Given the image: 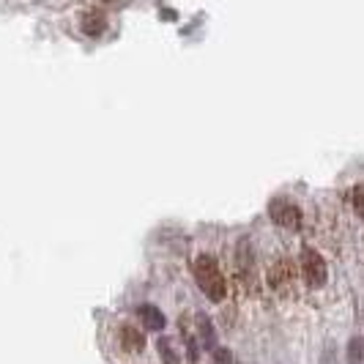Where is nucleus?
I'll return each instance as SVG.
<instances>
[{"instance_id": "nucleus-1", "label": "nucleus", "mask_w": 364, "mask_h": 364, "mask_svg": "<svg viewBox=\"0 0 364 364\" xmlns=\"http://www.w3.org/2000/svg\"><path fill=\"white\" fill-rule=\"evenodd\" d=\"M195 279H198V288H200L211 301H222V299L228 296L225 274H222L219 263L211 255H198V260H195Z\"/></svg>"}, {"instance_id": "nucleus-2", "label": "nucleus", "mask_w": 364, "mask_h": 364, "mask_svg": "<svg viewBox=\"0 0 364 364\" xmlns=\"http://www.w3.org/2000/svg\"><path fill=\"white\" fill-rule=\"evenodd\" d=\"M301 274H304V282L310 288H321L326 282L328 269H326V260L321 257V252H315L312 247H304L301 250Z\"/></svg>"}, {"instance_id": "nucleus-3", "label": "nucleus", "mask_w": 364, "mask_h": 364, "mask_svg": "<svg viewBox=\"0 0 364 364\" xmlns=\"http://www.w3.org/2000/svg\"><path fill=\"white\" fill-rule=\"evenodd\" d=\"M272 219L282 228H299L301 225V211H299V205H293L288 200H274Z\"/></svg>"}, {"instance_id": "nucleus-4", "label": "nucleus", "mask_w": 364, "mask_h": 364, "mask_svg": "<svg viewBox=\"0 0 364 364\" xmlns=\"http://www.w3.org/2000/svg\"><path fill=\"white\" fill-rule=\"evenodd\" d=\"M121 348L129 350V353H140L146 348V337L140 334V328L134 326H121Z\"/></svg>"}, {"instance_id": "nucleus-5", "label": "nucleus", "mask_w": 364, "mask_h": 364, "mask_svg": "<svg viewBox=\"0 0 364 364\" xmlns=\"http://www.w3.org/2000/svg\"><path fill=\"white\" fill-rule=\"evenodd\" d=\"M80 28H82L85 36H102L105 28H107V17H105L102 11H88V14L82 17V22H80Z\"/></svg>"}, {"instance_id": "nucleus-6", "label": "nucleus", "mask_w": 364, "mask_h": 364, "mask_svg": "<svg viewBox=\"0 0 364 364\" xmlns=\"http://www.w3.org/2000/svg\"><path fill=\"white\" fill-rule=\"evenodd\" d=\"M137 315H140V321H143V326L146 328H151V331H162L164 328V315H162V310H156L154 304H143L140 310H137Z\"/></svg>"}, {"instance_id": "nucleus-7", "label": "nucleus", "mask_w": 364, "mask_h": 364, "mask_svg": "<svg viewBox=\"0 0 364 364\" xmlns=\"http://www.w3.org/2000/svg\"><path fill=\"white\" fill-rule=\"evenodd\" d=\"M198 334H200V343L203 348H208V350H217V328L211 323V318L208 315H198Z\"/></svg>"}, {"instance_id": "nucleus-8", "label": "nucleus", "mask_w": 364, "mask_h": 364, "mask_svg": "<svg viewBox=\"0 0 364 364\" xmlns=\"http://www.w3.org/2000/svg\"><path fill=\"white\" fill-rule=\"evenodd\" d=\"M156 348H159L162 364H181V359H178V353H176V348H173V340H170V337H159Z\"/></svg>"}, {"instance_id": "nucleus-9", "label": "nucleus", "mask_w": 364, "mask_h": 364, "mask_svg": "<svg viewBox=\"0 0 364 364\" xmlns=\"http://www.w3.org/2000/svg\"><path fill=\"white\" fill-rule=\"evenodd\" d=\"M364 362V340L362 337H353L348 343V364H362Z\"/></svg>"}, {"instance_id": "nucleus-10", "label": "nucleus", "mask_w": 364, "mask_h": 364, "mask_svg": "<svg viewBox=\"0 0 364 364\" xmlns=\"http://www.w3.org/2000/svg\"><path fill=\"white\" fill-rule=\"evenodd\" d=\"M350 203H353V211L364 219V183H359L356 189H353V195H350Z\"/></svg>"}, {"instance_id": "nucleus-11", "label": "nucleus", "mask_w": 364, "mask_h": 364, "mask_svg": "<svg viewBox=\"0 0 364 364\" xmlns=\"http://www.w3.org/2000/svg\"><path fill=\"white\" fill-rule=\"evenodd\" d=\"M211 364H233V353L228 348H217L211 356Z\"/></svg>"}]
</instances>
